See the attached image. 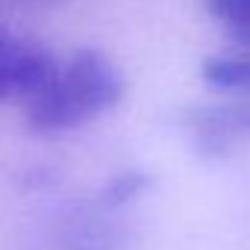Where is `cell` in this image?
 <instances>
[{"mask_svg": "<svg viewBox=\"0 0 250 250\" xmlns=\"http://www.w3.org/2000/svg\"><path fill=\"white\" fill-rule=\"evenodd\" d=\"M191 133L206 153H224L238 142L250 139V109L247 106L206 109L191 118Z\"/></svg>", "mask_w": 250, "mask_h": 250, "instance_id": "3", "label": "cell"}, {"mask_svg": "<svg viewBox=\"0 0 250 250\" xmlns=\"http://www.w3.org/2000/svg\"><path fill=\"white\" fill-rule=\"evenodd\" d=\"M203 9L232 47L250 50V0H203Z\"/></svg>", "mask_w": 250, "mask_h": 250, "instance_id": "5", "label": "cell"}, {"mask_svg": "<svg viewBox=\"0 0 250 250\" xmlns=\"http://www.w3.org/2000/svg\"><path fill=\"white\" fill-rule=\"evenodd\" d=\"M56 59L33 39L0 24V100L30 97L53 71Z\"/></svg>", "mask_w": 250, "mask_h": 250, "instance_id": "2", "label": "cell"}, {"mask_svg": "<svg viewBox=\"0 0 250 250\" xmlns=\"http://www.w3.org/2000/svg\"><path fill=\"white\" fill-rule=\"evenodd\" d=\"M200 77L229 94H250V50L244 47H229L224 53H212L200 65Z\"/></svg>", "mask_w": 250, "mask_h": 250, "instance_id": "4", "label": "cell"}, {"mask_svg": "<svg viewBox=\"0 0 250 250\" xmlns=\"http://www.w3.org/2000/svg\"><path fill=\"white\" fill-rule=\"evenodd\" d=\"M121 97L124 77L115 62L97 50H80L62 65L56 62L27 97V124L36 133L74 130L118 106Z\"/></svg>", "mask_w": 250, "mask_h": 250, "instance_id": "1", "label": "cell"}]
</instances>
